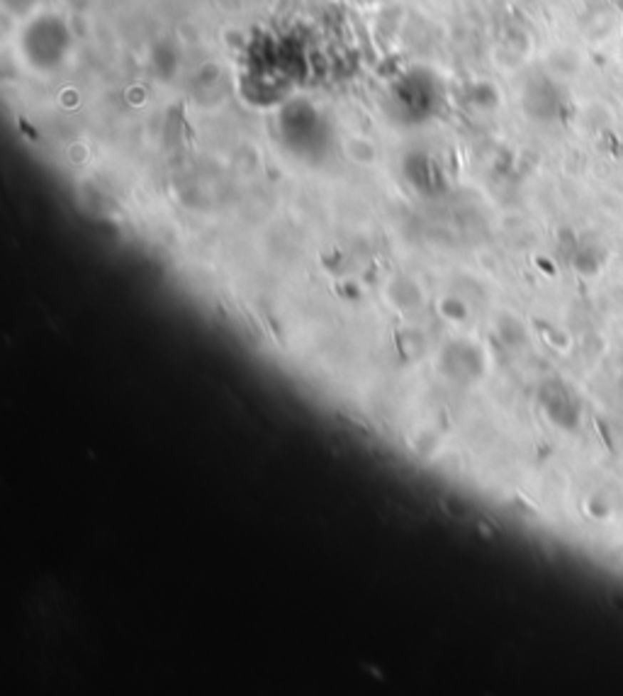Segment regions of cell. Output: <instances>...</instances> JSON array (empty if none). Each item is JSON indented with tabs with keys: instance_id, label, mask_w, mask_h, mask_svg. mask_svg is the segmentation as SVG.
Wrapping results in <instances>:
<instances>
[{
	"instance_id": "6da1fadb",
	"label": "cell",
	"mask_w": 623,
	"mask_h": 696,
	"mask_svg": "<svg viewBox=\"0 0 623 696\" xmlns=\"http://www.w3.org/2000/svg\"><path fill=\"white\" fill-rule=\"evenodd\" d=\"M538 399H540V406H543L545 416H548L555 426L565 429V431H572V429L580 424V402L565 382H560V380L543 382V387H540V392H538Z\"/></svg>"
}]
</instances>
